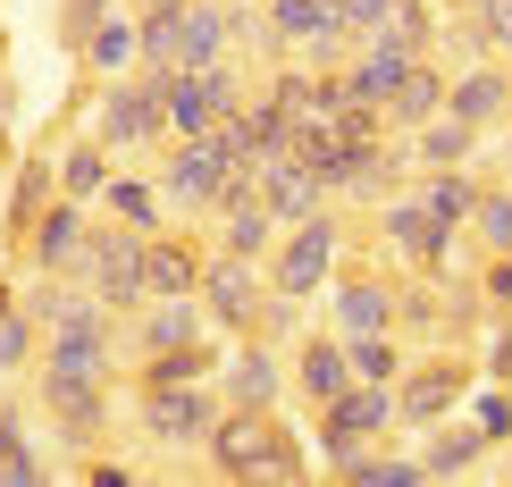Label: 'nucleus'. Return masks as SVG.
I'll use <instances>...</instances> for the list:
<instances>
[{"mask_svg": "<svg viewBox=\"0 0 512 487\" xmlns=\"http://www.w3.org/2000/svg\"><path fill=\"white\" fill-rule=\"evenodd\" d=\"M0 487H51V462L34 454V437H26L9 395H0Z\"/></svg>", "mask_w": 512, "mask_h": 487, "instance_id": "7c9ffc66", "label": "nucleus"}, {"mask_svg": "<svg viewBox=\"0 0 512 487\" xmlns=\"http://www.w3.org/2000/svg\"><path fill=\"white\" fill-rule=\"evenodd\" d=\"M345 387H353L345 336H336V328H311L303 345H294V395H303V404H328V395H345Z\"/></svg>", "mask_w": 512, "mask_h": 487, "instance_id": "aec40b11", "label": "nucleus"}, {"mask_svg": "<svg viewBox=\"0 0 512 487\" xmlns=\"http://www.w3.org/2000/svg\"><path fill=\"white\" fill-rule=\"evenodd\" d=\"M210 126H219L210 84H202L194 68H177V76H168V143H177V135H210Z\"/></svg>", "mask_w": 512, "mask_h": 487, "instance_id": "2f4dec72", "label": "nucleus"}, {"mask_svg": "<svg viewBox=\"0 0 512 487\" xmlns=\"http://www.w3.org/2000/svg\"><path fill=\"white\" fill-rule=\"evenodd\" d=\"M328 479H345V487H429V462H420V446L403 454V446H361L345 462H328Z\"/></svg>", "mask_w": 512, "mask_h": 487, "instance_id": "a878e982", "label": "nucleus"}, {"mask_svg": "<svg viewBox=\"0 0 512 487\" xmlns=\"http://www.w3.org/2000/svg\"><path fill=\"white\" fill-rule=\"evenodd\" d=\"M236 0H185V26H177V68H219V59H236Z\"/></svg>", "mask_w": 512, "mask_h": 487, "instance_id": "a211bd4d", "label": "nucleus"}, {"mask_svg": "<svg viewBox=\"0 0 512 487\" xmlns=\"http://www.w3.org/2000/svg\"><path fill=\"white\" fill-rule=\"evenodd\" d=\"M143 244H152V236H135V227H118V219H93V252H84V286H93L101 303L118 311V320H135V311L152 303V278H143Z\"/></svg>", "mask_w": 512, "mask_h": 487, "instance_id": "6e6552de", "label": "nucleus"}, {"mask_svg": "<svg viewBox=\"0 0 512 487\" xmlns=\"http://www.w3.org/2000/svg\"><path fill=\"white\" fill-rule=\"evenodd\" d=\"M227 395L219 378H177V387H135V420L152 446H202L210 429H219Z\"/></svg>", "mask_w": 512, "mask_h": 487, "instance_id": "0eeeda50", "label": "nucleus"}, {"mask_svg": "<svg viewBox=\"0 0 512 487\" xmlns=\"http://www.w3.org/2000/svg\"><path fill=\"white\" fill-rule=\"evenodd\" d=\"M202 269H210V252L194 236H177V227H160V236L143 244V278H152V294H202Z\"/></svg>", "mask_w": 512, "mask_h": 487, "instance_id": "b1692460", "label": "nucleus"}, {"mask_svg": "<svg viewBox=\"0 0 512 487\" xmlns=\"http://www.w3.org/2000/svg\"><path fill=\"white\" fill-rule=\"evenodd\" d=\"M487 454H496V446L479 437V420H471V412H462V420H437V429H420V462H429V487H437V479H471Z\"/></svg>", "mask_w": 512, "mask_h": 487, "instance_id": "5701e85b", "label": "nucleus"}, {"mask_svg": "<svg viewBox=\"0 0 512 487\" xmlns=\"http://www.w3.org/2000/svg\"><path fill=\"white\" fill-rule=\"evenodd\" d=\"M403 143H412V168H471L487 135H479V126H462L454 110H437L429 126H412Z\"/></svg>", "mask_w": 512, "mask_h": 487, "instance_id": "cd10ccee", "label": "nucleus"}, {"mask_svg": "<svg viewBox=\"0 0 512 487\" xmlns=\"http://www.w3.org/2000/svg\"><path fill=\"white\" fill-rule=\"evenodd\" d=\"M378 236H387L403 261H412V278H437V286H445V278L462 269V261H454V227H445V219H429L412 185L378 202Z\"/></svg>", "mask_w": 512, "mask_h": 487, "instance_id": "9b49d317", "label": "nucleus"}, {"mask_svg": "<svg viewBox=\"0 0 512 487\" xmlns=\"http://www.w3.org/2000/svg\"><path fill=\"white\" fill-rule=\"evenodd\" d=\"M177 26H185V0H152L135 17V42H143V68H177Z\"/></svg>", "mask_w": 512, "mask_h": 487, "instance_id": "72a5a7b5", "label": "nucleus"}, {"mask_svg": "<svg viewBox=\"0 0 512 487\" xmlns=\"http://www.w3.org/2000/svg\"><path fill=\"white\" fill-rule=\"evenodd\" d=\"M110 177H118V152L93 135V126H76V135L59 143V194H68V202H101Z\"/></svg>", "mask_w": 512, "mask_h": 487, "instance_id": "393cba45", "label": "nucleus"}, {"mask_svg": "<svg viewBox=\"0 0 512 487\" xmlns=\"http://www.w3.org/2000/svg\"><path fill=\"white\" fill-rule=\"evenodd\" d=\"M462 395H471V362L462 353H437V362H412L395 378V429H437V420L462 412Z\"/></svg>", "mask_w": 512, "mask_h": 487, "instance_id": "f8f14e48", "label": "nucleus"}, {"mask_svg": "<svg viewBox=\"0 0 512 487\" xmlns=\"http://www.w3.org/2000/svg\"><path fill=\"white\" fill-rule=\"evenodd\" d=\"M345 353H353V378H387V387L412 370V362H403V345H395V328H387V336H353Z\"/></svg>", "mask_w": 512, "mask_h": 487, "instance_id": "4c0bfd02", "label": "nucleus"}, {"mask_svg": "<svg viewBox=\"0 0 512 487\" xmlns=\"http://www.w3.org/2000/svg\"><path fill=\"white\" fill-rule=\"evenodd\" d=\"M336 252H345V219H336V210H319V219L286 227V236H277V252L261 261V269H269V294H286V303H311V294H328Z\"/></svg>", "mask_w": 512, "mask_h": 487, "instance_id": "423d86ee", "label": "nucleus"}, {"mask_svg": "<svg viewBox=\"0 0 512 487\" xmlns=\"http://www.w3.org/2000/svg\"><path fill=\"white\" fill-rule=\"evenodd\" d=\"M336 17H345V34H353V42H370V34L395 17V0H336Z\"/></svg>", "mask_w": 512, "mask_h": 487, "instance_id": "a19ab883", "label": "nucleus"}, {"mask_svg": "<svg viewBox=\"0 0 512 487\" xmlns=\"http://www.w3.org/2000/svg\"><path fill=\"white\" fill-rule=\"evenodd\" d=\"M261 202L277 210V227H303V219H319V210H328V177H319L303 152H286V160L261 168Z\"/></svg>", "mask_w": 512, "mask_h": 487, "instance_id": "6ab92c4d", "label": "nucleus"}, {"mask_svg": "<svg viewBox=\"0 0 512 487\" xmlns=\"http://www.w3.org/2000/svg\"><path fill=\"white\" fill-rule=\"evenodd\" d=\"M412 59H429V51H412V42H395V34H370V42L345 59V93H353V101H370V110H387L395 84L412 76Z\"/></svg>", "mask_w": 512, "mask_h": 487, "instance_id": "f3484780", "label": "nucleus"}, {"mask_svg": "<svg viewBox=\"0 0 512 487\" xmlns=\"http://www.w3.org/2000/svg\"><path fill=\"white\" fill-rule=\"evenodd\" d=\"M101 219H118V227H135V236H160L177 210H168V194H160V177H135V168H118L110 185H101Z\"/></svg>", "mask_w": 512, "mask_h": 487, "instance_id": "4be33fe9", "label": "nucleus"}, {"mask_svg": "<svg viewBox=\"0 0 512 487\" xmlns=\"http://www.w3.org/2000/svg\"><path fill=\"white\" fill-rule=\"evenodd\" d=\"M101 17H118V0H59V42L84 51V42L101 34Z\"/></svg>", "mask_w": 512, "mask_h": 487, "instance_id": "ea45409f", "label": "nucleus"}, {"mask_svg": "<svg viewBox=\"0 0 512 487\" xmlns=\"http://www.w3.org/2000/svg\"><path fill=\"white\" fill-rule=\"evenodd\" d=\"M261 303H269V269L210 252V269H202V311H210V328H219V336H252Z\"/></svg>", "mask_w": 512, "mask_h": 487, "instance_id": "4468645a", "label": "nucleus"}, {"mask_svg": "<svg viewBox=\"0 0 512 487\" xmlns=\"http://www.w3.org/2000/svg\"><path fill=\"white\" fill-rule=\"evenodd\" d=\"M277 236H286V227H277V210H269V202H236V210H219V252H227V261H269Z\"/></svg>", "mask_w": 512, "mask_h": 487, "instance_id": "c85d7f7f", "label": "nucleus"}, {"mask_svg": "<svg viewBox=\"0 0 512 487\" xmlns=\"http://www.w3.org/2000/svg\"><path fill=\"white\" fill-rule=\"evenodd\" d=\"M93 219H101L93 202H68V194H59V202L34 219V236L17 244V269H26V278H84V252H93Z\"/></svg>", "mask_w": 512, "mask_h": 487, "instance_id": "9d476101", "label": "nucleus"}, {"mask_svg": "<svg viewBox=\"0 0 512 487\" xmlns=\"http://www.w3.org/2000/svg\"><path fill=\"white\" fill-rule=\"evenodd\" d=\"M210 479H311V462L294 454V437L277 429V412H219V429L202 437Z\"/></svg>", "mask_w": 512, "mask_h": 487, "instance_id": "f03ea898", "label": "nucleus"}, {"mask_svg": "<svg viewBox=\"0 0 512 487\" xmlns=\"http://www.w3.org/2000/svg\"><path fill=\"white\" fill-rule=\"evenodd\" d=\"M59 202V152L51 143H34V152L9 160V202H0V236H9V252L34 236V219Z\"/></svg>", "mask_w": 512, "mask_h": 487, "instance_id": "2eb2a0df", "label": "nucleus"}, {"mask_svg": "<svg viewBox=\"0 0 512 487\" xmlns=\"http://www.w3.org/2000/svg\"><path fill=\"white\" fill-rule=\"evenodd\" d=\"M168 76L177 68H126V76H101V93H93V135L110 143L118 160H135V152H160L168 143Z\"/></svg>", "mask_w": 512, "mask_h": 487, "instance_id": "f257e3e1", "label": "nucleus"}, {"mask_svg": "<svg viewBox=\"0 0 512 487\" xmlns=\"http://www.w3.org/2000/svg\"><path fill=\"white\" fill-rule=\"evenodd\" d=\"M328 328L345 336H387L395 328V286L387 278H370V269H336L328 278Z\"/></svg>", "mask_w": 512, "mask_h": 487, "instance_id": "dca6fc26", "label": "nucleus"}, {"mask_svg": "<svg viewBox=\"0 0 512 487\" xmlns=\"http://www.w3.org/2000/svg\"><path fill=\"white\" fill-rule=\"evenodd\" d=\"M0 160H17V76L0 68Z\"/></svg>", "mask_w": 512, "mask_h": 487, "instance_id": "37998d69", "label": "nucleus"}, {"mask_svg": "<svg viewBox=\"0 0 512 487\" xmlns=\"http://www.w3.org/2000/svg\"><path fill=\"white\" fill-rule=\"evenodd\" d=\"M34 362H42V320L17 303V311H0V378H17V370H34Z\"/></svg>", "mask_w": 512, "mask_h": 487, "instance_id": "f704fd0d", "label": "nucleus"}, {"mask_svg": "<svg viewBox=\"0 0 512 487\" xmlns=\"http://www.w3.org/2000/svg\"><path fill=\"white\" fill-rule=\"evenodd\" d=\"M84 68L93 76H126V68H143V42H135V17H101V34L84 42Z\"/></svg>", "mask_w": 512, "mask_h": 487, "instance_id": "473e14b6", "label": "nucleus"}, {"mask_svg": "<svg viewBox=\"0 0 512 487\" xmlns=\"http://www.w3.org/2000/svg\"><path fill=\"white\" fill-rule=\"evenodd\" d=\"M412 194H420V210H429V219L471 227V210H479V177H471V168H420Z\"/></svg>", "mask_w": 512, "mask_h": 487, "instance_id": "c756f323", "label": "nucleus"}, {"mask_svg": "<svg viewBox=\"0 0 512 487\" xmlns=\"http://www.w3.org/2000/svg\"><path fill=\"white\" fill-rule=\"evenodd\" d=\"M445 93H454V76L437 68V59H412V76L395 84V101H387V135H412V126H429L445 110Z\"/></svg>", "mask_w": 512, "mask_h": 487, "instance_id": "bb28decb", "label": "nucleus"}, {"mask_svg": "<svg viewBox=\"0 0 512 487\" xmlns=\"http://www.w3.org/2000/svg\"><path fill=\"white\" fill-rule=\"evenodd\" d=\"M219 395H227L236 412H277V404L294 395V362L269 345V336H236L227 362H219Z\"/></svg>", "mask_w": 512, "mask_h": 487, "instance_id": "ddd939ff", "label": "nucleus"}, {"mask_svg": "<svg viewBox=\"0 0 512 487\" xmlns=\"http://www.w3.org/2000/svg\"><path fill=\"white\" fill-rule=\"evenodd\" d=\"M471 236L487 252H512V185H479V210H471Z\"/></svg>", "mask_w": 512, "mask_h": 487, "instance_id": "e433bc0d", "label": "nucleus"}, {"mask_svg": "<svg viewBox=\"0 0 512 487\" xmlns=\"http://www.w3.org/2000/svg\"><path fill=\"white\" fill-rule=\"evenodd\" d=\"M378 34L412 42V51H437V0H395V17H387Z\"/></svg>", "mask_w": 512, "mask_h": 487, "instance_id": "58836bf2", "label": "nucleus"}, {"mask_svg": "<svg viewBox=\"0 0 512 487\" xmlns=\"http://www.w3.org/2000/svg\"><path fill=\"white\" fill-rule=\"evenodd\" d=\"M479 294L496 311H512V252H487V269H479Z\"/></svg>", "mask_w": 512, "mask_h": 487, "instance_id": "79ce46f5", "label": "nucleus"}, {"mask_svg": "<svg viewBox=\"0 0 512 487\" xmlns=\"http://www.w3.org/2000/svg\"><path fill=\"white\" fill-rule=\"evenodd\" d=\"M76 479H84V487H126V479H135V462H84Z\"/></svg>", "mask_w": 512, "mask_h": 487, "instance_id": "a18cd8bd", "label": "nucleus"}, {"mask_svg": "<svg viewBox=\"0 0 512 487\" xmlns=\"http://www.w3.org/2000/svg\"><path fill=\"white\" fill-rule=\"evenodd\" d=\"M118 353H126V328H118V311L101 303L93 286H84L76 303L59 311L51 328H42V362H59V370H93V378H118Z\"/></svg>", "mask_w": 512, "mask_h": 487, "instance_id": "39448f33", "label": "nucleus"}, {"mask_svg": "<svg viewBox=\"0 0 512 487\" xmlns=\"http://www.w3.org/2000/svg\"><path fill=\"white\" fill-rule=\"evenodd\" d=\"M487 378H504V387H512V320L487 328Z\"/></svg>", "mask_w": 512, "mask_h": 487, "instance_id": "c03bdc74", "label": "nucleus"}, {"mask_svg": "<svg viewBox=\"0 0 512 487\" xmlns=\"http://www.w3.org/2000/svg\"><path fill=\"white\" fill-rule=\"evenodd\" d=\"M462 412L479 420L487 446H512V387H504V378H496V387H471V395H462Z\"/></svg>", "mask_w": 512, "mask_h": 487, "instance_id": "c9c22d12", "label": "nucleus"}, {"mask_svg": "<svg viewBox=\"0 0 512 487\" xmlns=\"http://www.w3.org/2000/svg\"><path fill=\"white\" fill-rule=\"evenodd\" d=\"M227 168H236V160H219V143H210V135L160 143V194H168V210H177V219H219Z\"/></svg>", "mask_w": 512, "mask_h": 487, "instance_id": "1a4fd4ad", "label": "nucleus"}, {"mask_svg": "<svg viewBox=\"0 0 512 487\" xmlns=\"http://www.w3.org/2000/svg\"><path fill=\"white\" fill-rule=\"evenodd\" d=\"M445 110H454L462 126H504L512 118V76H504V59H479V68H462L454 76V93H445Z\"/></svg>", "mask_w": 512, "mask_h": 487, "instance_id": "412c9836", "label": "nucleus"}, {"mask_svg": "<svg viewBox=\"0 0 512 487\" xmlns=\"http://www.w3.org/2000/svg\"><path fill=\"white\" fill-rule=\"evenodd\" d=\"M143 9H152V0H143Z\"/></svg>", "mask_w": 512, "mask_h": 487, "instance_id": "8fccbe9b", "label": "nucleus"}, {"mask_svg": "<svg viewBox=\"0 0 512 487\" xmlns=\"http://www.w3.org/2000/svg\"><path fill=\"white\" fill-rule=\"evenodd\" d=\"M0 311H17V286H9V278H0Z\"/></svg>", "mask_w": 512, "mask_h": 487, "instance_id": "49530a36", "label": "nucleus"}, {"mask_svg": "<svg viewBox=\"0 0 512 487\" xmlns=\"http://www.w3.org/2000/svg\"><path fill=\"white\" fill-rule=\"evenodd\" d=\"M34 412L59 429L68 454H93L101 429H110V378L93 370H59V362H34Z\"/></svg>", "mask_w": 512, "mask_h": 487, "instance_id": "7ed1b4c3", "label": "nucleus"}, {"mask_svg": "<svg viewBox=\"0 0 512 487\" xmlns=\"http://www.w3.org/2000/svg\"><path fill=\"white\" fill-rule=\"evenodd\" d=\"M504 479H512V454H504Z\"/></svg>", "mask_w": 512, "mask_h": 487, "instance_id": "de8ad7c7", "label": "nucleus"}, {"mask_svg": "<svg viewBox=\"0 0 512 487\" xmlns=\"http://www.w3.org/2000/svg\"><path fill=\"white\" fill-rule=\"evenodd\" d=\"M311 437H319L328 462H345L361 446H387V437H395V387H387V378H353L345 395L311 404Z\"/></svg>", "mask_w": 512, "mask_h": 487, "instance_id": "20e7f679", "label": "nucleus"}, {"mask_svg": "<svg viewBox=\"0 0 512 487\" xmlns=\"http://www.w3.org/2000/svg\"><path fill=\"white\" fill-rule=\"evenodd\" d=\"M236 9H252V0H236Z\"/></svg>", "mask_w": 512, "mask_h": 487, "instance_id": "09e8293b", "label": "nucleus"}]
</instances>
